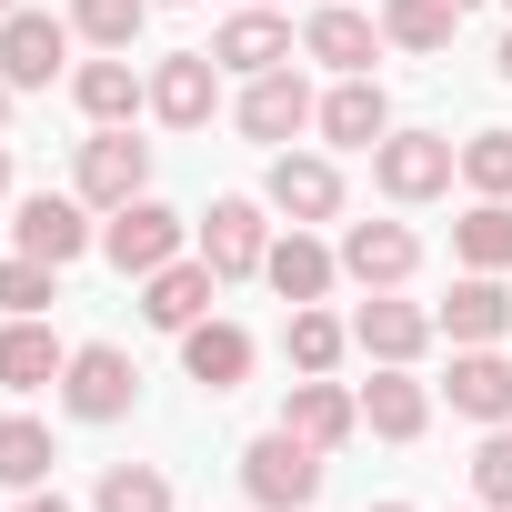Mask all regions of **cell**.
Instances as JSON below:
<instances>
[{"mask_svg": "<svg viewBox=\"0 0 512 512\" xmlns=\"http://www.w3.org/2000/svg\"><path fill=\"white\" fill-rule=\"evenodd\" d=\"M181 241H191V221L171 211V201H121V211H101V251H111V272L121 282H151L161 262H181Z\"/></svg>", "mask_w": 512, "mask_h": 512, "instance_id": "1", "label": "cell"}, {"mask_svg": "<svg viewBox=\"0 0 512 512\" xmlns=\"http://www.w3.org/2000/svg\"><path fill=\"white\" fill-rule=\"evenodd\" d=\"M452 171H462V151H452L442 131H382V141H372V191H382V201H442Z\"/></svg>", "mask_w": 512, "mask_h": 512, "instance_id": "2", "label": "cell"}, {"mask_svg": "<svg viewBox=\"0 0 512 512\" xmlns=\"http://www.w3.org/2000/svg\"><path fill=\"white\" fill-rule=\"evenodd\" d=\"M241 492L262 502V512H312V492H322V452L302 442V432H262L241 452Z\"/></svg>", "mask_w": 512, "mask_h": 512, "instance_id": "3", "label": "cell"}, {"mask_svg": "<svg viewBox=\"0 0 512 512\" xmlns=\"http://www.w3.org/2000/svg\"><path fill=\"white\" fill-rule=\"evenodd\" d=\"M71 191H81L91 211L141 201V191H151V141H131L121 121H111V131H91V141H81V161H71Z\"/></svg>", "mask_w": 512, "mask_h": 512, "instance_id": "4", "label": "cell"}, {"mask_svg": "<svg viewBox=\"0 0 512 512\" xmlns=\"http://www.w3.org/2000/svg\"><path fill=\"white\" fill-rule=\"evenodd\" d=\"M61 402H71V422H121V412L141 402L131 352H121V342H81V352L61 362Z\"/></svg>", "mask_w": 512, "mask_h": 512, "instance_id": "5", "label": "cell"}, {"mask_svg": "<svg viewBox=\"0 0 512 512\" xmlns=\"http://www.w3.org/2000/svg\"><path fill=\"white\" fill-rule=\"evenodd\" d=\"M71 21H51V11H11V21H0V81H11V91H51L61 71H71Z\"/></svg>", "mask_w": 512, "mask_h": 512, "instance_id": "6", "label": "cell"}, {"mask_svg": "<svg viewBox=\"0 0 512 512\" xmlns=\"http://www.w3.org/2000/svg\"><path fill=\"white\" fill-rule=\"evenodd\" d=\"M11 241L31 251V262L71 272V262H81V251H91L101 231H91V201H81V191H31V201H21V221H11Z\"/></svg>", "mask_w": 512, "mask_h": 512, "instance_id": "7", "label": "cell"}, {"mask_svg": "<svg viewBox=\"0 0 512 512\" xmlns=\"http://www.w3.org/2000/svg\"><path fill=\"white\" fill-rule=\"evenodd\" d=\"M201 262L221 272V282H251L272 262V221H262V201H241V191H221L211 211H201Z\"/></svg>", "mask_w": 512, "mask_h": 512, "instance_id": "8", "label": "cell"}, {"mask_svg": "<svg viewBox=\"0 0 512 512\" xmlns=\"http://www.w3.org/2000/svg\"><path fill=\"white\" fill-rule=\"evenodd\" d=\"M342 272H352L362 292H402V282L422 272L412 221H352V231H342Z\"/></svg>", "mask_w": 512, "mask_h": 512, "instance_id": "9", "label": "cell"}, {"mask_svg": "<svg viewBox=\"0 0 512 512\" xmlns=\"http://www.w3.org/2000/svg\"><path fill=\"white\" fill-rule=\"evenodd\" d=\"M312 121H322V101H312V81H302L292 61H282V71H262V81L241 91V131H251V141H272V151H282V141H302Z\"/></svg>", "mask_w": 512, "mask_h": 512, "instance_id": "10", "label": "cell"}, {"mask_svg": "<svg viewBox=\"0 0 512 512\" xmlns=\"http://www.w3.org/2000/svg\"><path fill=\"white\" fill-rule=\"evenodd\" d=\"M211 61H221V71H241V81H262V71H282V61H292V21H282V11H262V0H241V11L211 31Z\"/></svg>", "mask_w": 512, "mask_h": 512, "instance_id": "11", "label": "cell"}, {"mask_svg": "<svg viewBox=\"0 0 512 512\" xmlns=\"http://www.w3.org/2000/svg\"><path fill=\"white\" fill-rule=\"evenodd\" d=\"M211 111H221V61H211V51H171V61L151 71V121L201 131Z\"/></svg>", "mask_w": 512, "mask_h": 512, "instance_id": "12", "label": "cell"}, {"mask_svg": "<svg viewBox=\"0 0 512 512\" xmlns=\"http://www.w3.org/2000/svg\"><path fill=\"white\" fill-rule=\"evenodd\" d=\"M262 201H272L282 221H302V231H312V221H332V211H342V171H332L322 151H272Z\"/></svg>", "mask_w": 512, "mask_h": 512, "instance_id": "13", "label": "cell"}, {"mask_svg": "<svg viewBox=\"0 0 512 512\" xmlns=\"http://www.w3.org/2000/svg\"><path fill=\"white\" fill-rule=\"evenodd\" d=\"M432 312L422 302H402V292H372L362 312H352V352H372V362H422L432 352Z\"/></svg>", "mask_w": 512, "mask_h": 512, "instance_id": "14", "label": "cell"}, {"mask_svg": "<svg viewBox=\"0 0 512 512\" xmlns=\"http://www.w3.org/2000/svg\"><path fill=\"white\" fill-rule=\"evenodd\" d=\"M282 432H302L312 452H342V442L362 432V392H342L332 372H302L292 402H282Z\"/></svg>", "mask_w": 512, "mask_h": 512, "instance_id": "15", "label": "cell"}, {"mask_svg": "<svg viewBox=\"0 0 512 512\" xmlns=\"http://www.w3.org/2000/svg\"><path fill=\"white\" fill-rule=\"evenodd\" d=\"M442 392H452V412H462V422H482V432H492V422H512V352H502V342L452 352V382H442Z\"/></svg>", "mask_w": 512, "mask_h": 512, "instance_id": "16", "label": "cell"}, {"mask_svg": "<svg viewBox=\"0 0 512 512\" xmlns=\"http://www.w3.org/2000/svg\"><path fill=\"white\" fill-rule=\"evenodd\" d=\"M362 432H382V442H422L432 432V392L412 382V362H382L362 382Z\"/></svg>", "mask_w": 512, "mask_h": 512, "instance_id": "17", "label": "cell"}, {"mask_svg": "<svg viewBox=\"0 0 512 512\" xmlns=\"http://www.w3.org/2000/svg\"><path fill=\"white\" fill-rule=\"evenodd\" d=\"M211 282H221V272L201 262V251H191V262H161V272L141 282V322H151V332H191V322L211 312Z\"/></svg>", "mask_w": 512, "mask_h": 512, "instance_id": "18", "label": "cell"}, {"mask_svg": "<svg viewBox=\"0 0 512 512\" xmlns=\"http://www.w3.org/2000/svg\"><path fill=\"white\" fill-rule=\"evenodd\" d=\"M181 372H191L201 392H241V382H251V332H241V322H211V312H201V322L181 332Z\"/></svg>", "mask_w": 512, "mask_h": 512, "instance_id": "19", "label": "cell"}, {"mask_svg": "<svg viewBox=\"0 0 512 512\" xmlns=\"http://www.w3.org/2000/svg\"><path fill=\"white\" fill-rule=\"evenodd\" d=\"M432 322L452 332V352H472V342H502V332H512V292H502V272H462V282H452V302H442Z\"/></svg>", "mask_w": 512, "mask_h": 512, "instance_id": "20", "label": "cell"}, {"mask_svg": "<svg viewBox=\"0 0 512 512\" xmlns=\"http://www.w3.org/2000/svg\"><path fill=\"white\" fill-rule=\"evenodd\" d=\"M262 282H272V292H282V302L302 312V302H322V292L342 282V251H322V241H312V231L292 221V231L272 241V262H262Z\"/></svg>", "mask_w": 512, "mask_h": 512, "instance_id": "21", "label": "cell"}, {"mask_svg": "<svg viewBox=\"0 0 512 512\" xmlns=\"http://www.w3.org/2000/svg\"><path fill=\"white\" fill-rule=\"evenodd\" d=\"M302 51H312L322 71H342V81H352V71H372V61H382V21H362V11H342V0H332V11H312V21H302Z\"/></svg>", "mask_w": 512, "mask_h": 512, "instance_id": "22", "label": "cell"}, {"mask_svg": "<svg viewBox=\"0 0 512 512\" xmlns=\"http://www.w3.org/2000/svg\"><path fill=\"white\" fill-rule=\"evenodd\" d=\"M71 101L111 131V121H131V111H151V81L131 71V51H101V61H81L71 71Z\"/></svg>", "mask_w": 512, "mask_h": 512, "instance_id": "23", "label": "cell"}, {"mask_svg": "<svg viewBox=\"0 0 512 512\" xmlns=\"http://www.w3.org/2000/svg\"><path fill=\"white\" fill-rule=\"evenodd\" d=\"M322 141H342V151H372L382 131H392V101H382V81L372 71H352V81H332V101H322V121H312Z\"/></svg>", "mask_w": 512, "mask_h": 512, "instance_id": "24", "label": "cell"}, {"mask_svg": "<svg viewBox=\"0 0 512 512\" xmlns=\"http://www.w3.org/2000/svg\"><path fill=\"white\" fill-rule=\"evenodd\" d=\"M61 332L41 322V312H11V332H0V382L11 392H41V382H61Z\"/></svg>", "mask_w": 512, "mask_h": 512, "instance_id": "25", "label": "cell"}, {"mask_svg": "<svg viewBox=\"0 0 512 512\" xmlns=\"http://www.w3.org/2000/svg\"><path fill=\"white\" fill-rule=\"evenodd\" d=\"M452 262L462 272H512V201H472L452 221Z\"/></svg>", "mask_w": 512, "mask_h": 512, "instance_id": "26", "label": "cell"}, {"mask_svg": "<svg viewBox=\"0 0 512 512\" xmlns=\"http://www.w3.org/2000/svg\"><path fill=\"white\" fill-rule=\"evenodd\" d=\"M51 422H31V412H11V422H0V492H41L51 482Z\"/></svg>", "mask_w": 512, "mask_h": 512, "instance_id": "27", "label": "cell"}, {"mask_svg": "<svg viewBox=\"0 0 512 512\" xmlns=\"http://www.w3.org/2000/svg\"><path fill=\"white\" fill-rule=\"evenodd\" d=\"M452 31H462L452 0H382V41L392 51H452Z\"/></svg>", "mask_w": 512, "mask_h": 512, "instance_id": "28", "label": "cell"}, {"mask_svg": "<svg viewBox=\"0 0 512 512\" xmlns=\"http://www.w3.org/2000/svg\"><path fill=\"white\" fill-rule=\"evenodd\" d=\"M282 352H292V372H332V362L352 352V322H332L322 302H302V312H292V332H282Z\"/></svg>", "mask_w": 512, "mask_h": 512, "instance_id": "29", "label": "cell"}, {"mask_svg": "<svg viewBox=\"0 0 512 512\" xmlns=\"http://www.w3.org/2000/svg\"><path fill=\"white\" fill-rule=\"evenodd\" d=\"M91 512H171V472L161 462H111L101 492H91Z\"/></svg>", "mask_w": 512, "mask_h": 512, "instance_id": "30", "label": "cell"}, {"mask_svg": "<svg viewBox=\"0 0 512 512\" xmlns=\"http://www.w3.org/2000/svg\"><path fill=\"white\" fill-rule=\"evenodd\" d=\"M141 21H151V0H71V31H81L91 51H131Z\"/></svg>", "mask_w": 512, "mask_h": 512, "instance_id": "31", "label": "cell"}, {"mask_svg": "<svg viewBox=\"0 0 512 512\" xmlns=\"http://www.w3.org/2000/svg\"><path fill=\"white\" fill-rule=\"evenodd\" d=\"M462 181H472L482 201H512V131H472V141H462Z\"/></svg>", "mask_w": 512, "mask_h": 512, "instance_id": "32", "label": "cell"}, {"mask_svg": "<svg viewBox=\"0 0 512 512\" xmlns=\"http://www.w3.org/2000/svg\"><path fill=\"white\" fill-rule=\"evenodd\" d=\"M51 302H61V272L11 251V262H0V312H51Z\"/></svg>", "mask_w": 512, "mask_h": 512, "instance_id": "33", "label": "cell"}, {"mask_svg": "<svg viewBox=\"0 0 512 512\" xmlns=\"http://www.w3.org/2000/svg\"><path fill=\"white\" fill-rule=\"evenodd\" d=\"M472 492H482L492 512H512V422L482 432V452H472Z\"/></svg>", "mask_w": 512, "mask_h": 512, "instance_id": "34", "label": "cell"}, {"mask_svg": "<svg viewBox=\"0 0 512 512\" xmlns=\"http://www.w3.org/2000/svg\"><path fill=\"white\" fill-rule=\"evenodd\" d=\"M21 512H81V502H71V492H51V482H41V492H21Z\"/></svg>", "mask_w": 512, "mask_h": 512, "instance_id": "35", "label": "cell"}, {"mask_svg": "<svg viewBox=\"0 0 512 512\" xmlns=\"http://www.w3.org/2000/svg\"><path fill=\"white\" fill-rule=\"evenodd\" d=\"M11 101H21V91H11V81H0V131H11Z\"/></svg>", "mask_w": 512, "mask_h": 512, "instance_id": "36", "label": "cell"}, {"mask_svg": "<svg viewBox=\"0 0 512 512\" xmlns=\"http://www.w3.org/2000/svg\"><path fill=\"white\" fill-rule=\"evenodd\" d=\"M0 191H11V141H0Z\"/></svg>", "mask_w": 512, "mask_h": 512, "instance_id": "37", "label": "cell"}, {"mask_svg": "<svg viewBox=\"0 0 512 512\" xmlns=\"http://www.w3.org/2000/svg\"><path fill=\"white\" fill-rule=\"evenodd\" d=\"M502 81H512V31H502Z\"/></svg>", "mask_w": 512, "mask_h": 512, "instance_id": "38", "label": "cell"}, {"mask_svg": "<svg viewBox=\"0 0 512 512\" xmlns=\"http://www.w3.org/2000/svg\"><path fill=\"white\" fill-rule=\"evenodd\" d=\"M372 512H412V502H372Z\"/></svg>", "mask_w": 512, "mask_h": 512, "instance_id": "39", "label": "cell"}, {"mask_svg": "<svg viewBox=\"0 0 512 512\" xmlns=\"http://www.w3.org/2000/svg\"><path fill=\"white\" fill-rule=\"evenodd\" d=\"M11 11H21V0H0V21H11Z\"/></svg>", "mask_w": 512, "mask_h": 512, "instance_id": "40", "label": "cell"}, {"mask_svg": "<svg viewBox=\"0 0 512 512\" xmlns=\"http://www.w3.org/2000/svg\"><path fill=\"white\" fill-rule=\"evenodd\" d=\"M452 11H472V0H452Z\"/></svg>", "mask_w": 512, "mask_h": 512, "instance_id": "41", "label": "cell"}, {"mask_svg": "<svg viewBox=\"0 0 512 512\" xmlns=\"http://www.w3.org/2000/svg\"><path fill=\"white\" fill-rule=\"evenodd\" d=\"M262 11H282V0H262Z\"/></svg>", "mask_w": 512, "mask_h": 512, "instance_id": "42", "label": "cell"}, {"mask_svg": "<svg viewBox=\"0 0 512 512\" xmlns=\"http://www.w3.org/2000/svg\"><path fill=\"white\" fill-rule=\"evenodd\" d=\"M171 11H181V0H171Z\"/></svg>", "mask_w": 512, "mask_h": 512, "instance_id": "43", "label": "cell"}]
</instances>
